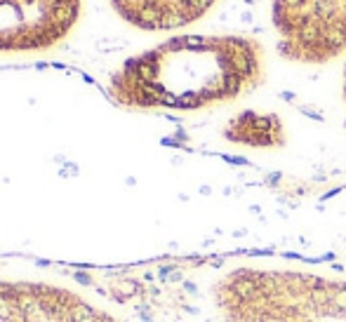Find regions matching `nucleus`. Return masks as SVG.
Listing matches in <instances>:
<instances>
[{
  "label": "nucleus",
  "mask_w": 346,
  "mask_h": 322,
  "mask_svg": "<svg viewBox=\"0 0 346 322\" xmlns=\"http://www.w3.org/2000/svg\"><path fill=\"white\" fill-rule=\"evenodd\" d=\"M264 80V50L245 36H179L132 57L111 97L142 111H200L236 101Z\"/></svg>",
  "instance_id": "1"
},
{
  "label": "nucleus",
  "mask_w": 346,
  "mask_h": 322,
  "mask_svg": "<svg viewBox=\"0 0 346 322\" xmlns=\"http://www.w3.org/2000/svg\"><path fill=\"white\" fill-rule=\"evenodd\" d=\"M224 322H346V280L292 268H233L214 285Z\"/></svg>",
  "instance_id": "2"
},
{
  "label": "nucleus",
  "mask_w": 346,
  "mask_h": 322,
  "mask_svg": "<svg viewBox=\"0 0 346 322\" xmlns=\"http://www.w3.org/2000/svg\"><path fill=\"white\" fill-rule=\"evenodd\" d=\"M278 50L297 64H328L346 54V0H273Z\"/></svg>",
  "instance_id": "3"
},
{
  "label": "nucleus",
  "mask_w": 346,
  "mask_h": 322,
  "mask_svg": "<svg viewBox=\"0 0 346 322\" xmlns=\"http://www.w3.org/2000/svg\"><path fill=\"white\" fill-rule=\"evenodd\" d=\"M80 0H0V52H38L62 43Z\"/></svg>",
  "instance_id": "4"
},
{
  "label": "nucleus",
  "mask_w": 346,
  "mask_h": 322,
  "mask_svg": "<svg viewBox=\"0 0 346 322\" xmlns=\"http://www.w3.org/2000/svg\"><path fill=\"white\" fill-rule=\"evenodd\" d=\"M217 0H111L115 12L144 31H170L203 19Z\"/></svg>",
  "instance_id": "5"
},
{
  "label": "nucleus",
  "mask_w": 346,
  "mask_h": 322,
  "mask_svg": "<svg viewBox=\"0 0 346 322\" xmlns=\"http://www.w3.org/2000/svg\"><path fill=\"white\" fill-rule=\"evenodd\" d=\"M224 136L231 143L250 146V148H280L287 139L283 120L275 113L261 111H243L229 120Z\"/></svg>",
  "instance_id": "6"
},
{
  "label": "nucleus",
  "mask_w": 346,
  "mask_h": 322,
  "mask_svg": "<svg viewBox=\"0 0 346 322\" xmlns=\"http://www.w3.org/2000/svg\"><path fill=\"white\" fill-rule=\"evenodd\" d=\"M344 97H346V68H344Z\"/></svg>",
  "instance_id": "7"
}]
</instances>
